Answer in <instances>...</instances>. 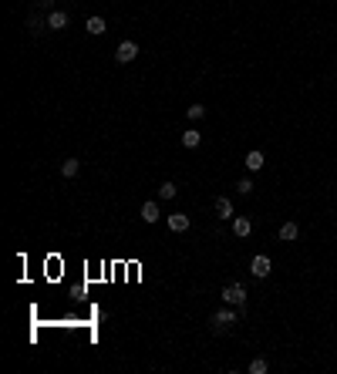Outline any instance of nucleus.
Returning a JSON list of instances; mask_svg holds the SVG:
<instances>
[{
  "label": "nucleus",
  "instance_id": "obj_1",
  "mask_svg": "<svg viewBox=\"0 0 337 374\" xmlns=\"http://www.w3.org/2000/svg\"><path fill=\"white\" fill-rule=\"evenodd\" d=\"M223 304L243 307V304H246V287H243V284H226L223 287Z\"/></svg>",
  "mask_w": 337,
  "mask_h": 374
},
{
  "label": "nucleus",
  "instance_id": "obj_2",
  "mask_svg": "<svg viewBox=\"0 0 337 374\" xmlns=\"http://www.w3.org/2000/svg\"><path fill=\"white\" fill-rule=\"evenodd\" d=\"M135 57H138V44H135V41H122L118 51H115V61H118V64H128Z\"/></svg>",
  "mask_w": 337,
  "mask_h": 374
},
{
  "label": "nucleus",
  "instance_id": "obj_3",
  "mask_svg": "<svg viewBox=\"0 0 337 374\" xmlns=\"http://www.w3.org/2000/svg\"><path fill=\"white\" fill-rule=\"evenodd\" d=\"M236 324V310H229V307H223V310H216L213 314V327L216 330H226Z\"/></svg>",
  "mask_w": 337,
  "mask_h": 374
},
{
  "label": "nucleus",
  "instance_id": "obj_4",
  "mask_svg": "<svg viewBox=\"0 0 337 374\" xmlns=\"http://www.w3.org/2000/svg\"><path fill=\"white\" fill-rule=\"evenodd\" d=\"M270 270H273L270 256H263V253H260V256H253V263H249V273H253V276H260V280H263V276H270Z\"/></svg>",
  "mask_w": 337,
  "mask_h": 374
},
{
  "label": "nucleus",
  "instance_id": "obj_5",
  "mask_svg": "<svg viewBox=\"0 0 337 374\" xmlns=\"http://www.w3.org/2000/svg\"><path fill=\"white\" fill-rule=\"evenodd\" d=\"M67 21H71V17H67L64 11H51L47 14V31H64Z\"/></svg>",
  "mask_w": 337,
  "mask_h": 374
},
{
  "label": "nucleus",
  "instance_id": "obj_6",
  "mask_svg": "<svg viewBox=\"0 0 337 374\" xmlns=\"http://www.w3.org/2000/svg\"><path fill=\"white\" fill-rule=\"evenodd\" d=\"M168 229H172V233H186V229H189V216H186V213H172V216H168Z\"/></svg>",
  "mask_w": 337,
  "mask_h": 374
},
{
  "label": "nucleus",
  "instance_id": "obj_7",
  "mask_svg": "<svg viewBox=\"0 0 337 374\" xmlns=\"http://www.w3.org/2000/svg\"><path fill=\"white\" fill-rule=\"evenodd\" d=\"M216 216H219V219H233V203H229L226 196L216 199Z\"/></svg>",
  "mask_w": 337,
  "mask_h": 374
},
{
  "label": "nucleus",
  "instance_id": "obj_8",
  "mask_svg": "<svg viewBox=\"0 0 337 374\" xmlns=\"http://www.w3.org/2000/svg\"><path fill=\"white\" fill-rule=\"evenodd\" d=\"M199 142H202V132H196V128H186V132H182V145L186 148H199Z\"/></svg>",
  "mask_w": 337,
  "mask_h": 374
},
{
  "label": "nucleus",
  "instance_id": "obj_9",
  "mask_svg": "<svg viewBox=\"0 0 337 374\" xmlns=\"http://www.w3.org/2000/svg\"><path fill=\"white\" fill-rule=\"evenodd\" d=\"M78 172H81V162L78 159H64V162H61V175H64V179H74Z\"/></svg>",
  "mask_w": 337,
  "mask_h": 374
},
{
  "label": "nucleus",
  "instance_id": "obj_10",
  "mask_svg": "<svg viewBox=\"0 0 337 374\" xmlns=\"http://www.w3.org/2000/svg\"><path fill=\"white\" fill-rule=\"evenodd\" d=\"M297 236H300V226H297V223H283V226H280V239H283V243H293Z\"/></svg>",
  "mask_w": 337,
  "mask_h": 374
},
{
  "label": "nucleus",
  "instance_id": "obj_11",
  "mask_svg": "<svg viewBox=\"0 0 337 374\" xmlns=\"http://www.w3.org/2000/svg\"><path fill=\"white\" fill-rule=\"evenodd\" d=\"M249 229H253V223H249L246 216H236V219H233V233H236V236H249Z\"/></svg>",
  "mask_w": 337,
  "mask_h": 374
},
{
  "label": "nucleus",
  "instance_id": "obj_12",
  "mask_svg": "<svg viewBox=\"0 0 337 374\" xmlns=\"http://www.w3.org/2000/svg\"><path fill=\"white\" fill-rule=\"evenodd\" d=\"M85 31H88V34H105L108 27H105V21H101V17H88V24H85Z\"/></svg>",
  "mask_w": 337,
  "mask_h": 374
},
{
  "label": "nucleus",
  "instance_id": "obj_13",
  "mask_svg": "<svg viewBox=\"0 0 337 374\" xmlns=\"http://www.w3.org/2000/svg\"><path fill=\"white\" fill-rule=\"evenodd\" d=\"M246 169H249V172H260V169H263V152H249V155H246Z\"/></svg>",
  "mask_w": 337,
  "mask_h": 374
},
{
  "label": "nucleus",
  "instance_id": "obj_14",
  "mask_svg": "<svg viewBox=\"0 0 337 374\" xmlns=\"http://www.w3.org/2000/svg\"><path fill=\"white\" fill-rule=\"evenodd\" d=\"M158 196H162V199H176V196H179V185H176V182H162V185H158Z\"/></svg>",
  "mask_w": 337,
  "mask_h": 374
},
{
  "label": "nucleus",
  "instance_id": "obj_15",
  "mask_svg": "<svg viewBox=\"0 0 337 374\" xmlns=\"http://www.w3.org/2000/svg\"><path fill=\"white\" fill-rule=\"evenodd\" d=\"M158 216H162V213H158L155 203H145V206H142V219H145V223H155Z\"/></svg>",
  "mask_w": 337,
  "mask_h": 374
},
{
  "label": "nucleus",
  "instance_id": "obj_16",
  "mask_svg": "<svg viewBox=\"0 0 337 374\" xmlns=\"http://www.w3.org/2000/svg\"><path fill=\"white\" fill-rule=\"evenodd\" d=\"M267 371H270L267 357H257V361H249V374H267Z\"/></svg>",
  "mask_w": 337,
  "mask_h": 374
},
{
  "label": "nucleus",
  "instance_id": "obj_17",
  "mask_svg": "<svg viewBox=\"0 0 337 374\" xmlns=\"http://www.w3.org/2000/svg\"><path fill=\"white\" fill-rule=\"evenodd\" d=\"M186 115H189L192 122H199V118H206V108H202V105H189V108H186Z\"/></svg>",
  "mask_w": 337,
  "mask_h": 374
},
{
  "label": "nucleus",
  "instance_id": "obj_18",
  "mask_svg": "<svg viewBox=\"0 0 337 374\" xmlns=\"http://www.w3.org/2000/svg\"><path fill=\"white\" fill-rule=\"evenodd\" d=\"M236 193H239V196H249V193H253V179H239Z\"/></svg>",
  "mask_w": 337,
  "mask_h": 374
}]
</instances>
